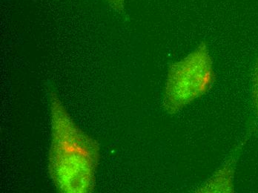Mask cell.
<instances>
[{
    "instance_id": "2",
    "label": "cell",
    "mask_w": 258,
    "mask_h": 193,
    "mask_svg": "<svg viewBox=\"0 0 258 193\" xmlns=\"http://www.w3.org/2000/svg\"><path fill=\"white\" fill-rule=\"evenodd\" d=\"M215 81L213 62L205 42L200 44L183 59L168 69L163 95V106L174 114L202 97Z\"/></svg>"
},
{
    "instance_id": "5",
    "label": "cell",
    "mask_w": 258,
    "mask_h": 193,
    "mask_svg": "<svg viewBox=\"0 0 258 193\" xmlns=\"http://www.w3.org/2000/svg\"><path fill=\"white\" fill-rule=\"evenodd\" d=\"M111 5V7L114 8L117 12H122L124 9L125 0H107Z\"/></svg>"
},
{
    "instance_id": "4",
    "label": "cell",
    "mask_w": 258,
    "mask_h": 193,
    "mask_svg": "<svg viewBox=\"0 0 258 193\" xmlns=\"http://www.w3.org/2000/svg\"><path fill=\"white\" fill-rule=\"evenodd\" d=\"M253 102L258 117V60L254 70V78H253L252 89Z\"/></svg>"
},
{
    "instance_id": "1",
    "label": "cell",
    "mask_w": 258,
    "mask_h": 193,
    "mask_svg": "<svg viewBox=\"0 0 258 193\" xmlns=\"http://www.w3.org/2000/svg\"><path fill=\"white\" fill-rule=\"evenodd\" d=\"M52 140L49 172L60 192L93 191L100 160L97 143L75 124L56 92L49 95Z\"/></svg>"
},
{
    "instance_id": "3",
    "label": "cell",
    "mask_w": 258,
    "mask_h": 193,
    "mask_svg": "<svg viewBox=\"0 0 258 193\" xmlns=\"http://www.w3.org/2000/svg\"><path fill=\"white\" fill-rule=\"evenodd\" d=\"M234 161L228 162L215 172L207 183H204L198 192H234Z\"/></svg>"
}]
</instances>
